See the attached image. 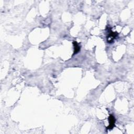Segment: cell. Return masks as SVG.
I'll return each instance as SVG.
<instances>
[{"label":"cell","mask_w":134,"mask_h":134,"mask_svg":"<svg viewBox=\"0 0 134 134\" xmlns=\"http://www.w3.org/2000/svg\"><path fill=\"white\" fill-rule=\"evenodd\" d=\"M118 33L117 32H114L110 30V32H109L108 35L107 37V41L108 43H112L114 41V40L116 37L117 36Z\"/></svg>","instance_id":"6da1fadb"},{"label":"cell","mask_w":134,"mask_h":134,"mask_svg":"<svg viewBox=\"0 0 134 134\" xmlns=\"http://www.w3.org/2000/svg\"><path fill=\"white\" fill-rule=\"evenodd\" d=\"M108 121H109V125L107 127V129L111 130L115 126V117L113 115H110L108 117Z\"/></svg>","instance_id":"7a4b0ae2"},{"label":"cell","mask_w":134,"mask_h":134,"mask_svg":"<svg viewBox=\"0 0 134 134\" xmlns=\"http://www.w3.org/2000/svg\"><path fill=\"white\" fill-rule=\"evenodd\" d=\"M73 44L74 46V53L73 54H75L77 53H78L80 50V47L79 45V43L76 41H73Z\"/></svg>","instance_id":"3957f363"}]
</instances>
